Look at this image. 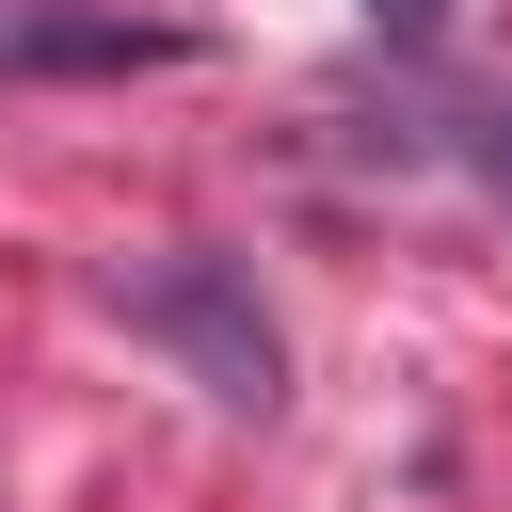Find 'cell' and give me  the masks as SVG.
<instances>
[{
	"instance_id": "obj_1",
	"label": "cell",
	"mask_w": 512,
	"mask_h": 512,
	"mask_svg": "<svg viewBox=\"0 0 512 512\" xmlns=\"http://www.w3.org/2000/svg\"><path fill=\"white\" fill-rule=\"evenodd\" d=\"M112 304H128V320H144V336H160V352H176V368L224 400V416H272V400H288V336L256 320V288H240L224 256H160V272H112Z\"/></svg>"
},
{
	"instance_id": "obj_2",
	"label": "cell",
	"mask_w": 512,
	"mask_h": 512,
	"mask_svg": "<svg viewBox=\"0 0 512 512\" xmlns=\"http://www.w3.org/2000/svg\"><path fill=\"white\" fill-rule=\"evenodd\" d=\"M176 16H112V0H0V80H112V64H176Z\"/></svg>"
},
{
	"instance_id": "obj_3",
	"label": "cell",
	"mask_w": 512,
	"mask_h": 512,
	"mask_svg": "<svg viewBox=\"0 0 512 512\" xmlns=\"http://www.w3.org/2000/svg\"><path fill=\"white\" fill-rule=\"evenodd\" d=\"M464 160H480V192L512 208V112H480V128H464Z\"/></svg>"
}]
</instances>
